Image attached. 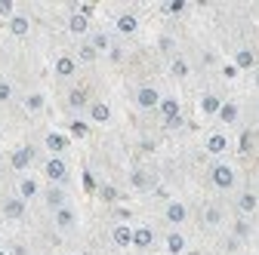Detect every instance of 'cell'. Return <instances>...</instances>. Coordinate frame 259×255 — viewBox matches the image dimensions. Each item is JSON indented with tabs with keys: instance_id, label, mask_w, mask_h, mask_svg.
I'll return each instance as SVG.
<instances>
[{
	"instance_id": "2",
	"label": "cell",
	"mask_w": 259,
	"mask_h": 255,
	"mask_svg": "<svg viewBox=\"0 0 259 255\" xmlns=\"http://www.w3.org/2000/svg\"><path fill=\"white\" fill-rule=\"evenodd\" d=\"M44 172H47V178H50L53 184H62L65 178H68V163H65L62 157H50L47 166H44Z\"/></svg>"
},
{
	"instance_id": "20",
	"label": "cell",
	"mask_w": 259,
	"mask_h": 255,
	"mask_svg": "<svg viewBox=\"0 0 259 255\" xmlns=\"http://www.w3.org/2000/svg\"><path fill=\"white\" fill-rule=\"evenodd\" d=\"M47 148H50L53 154H62L65 148H68V139L59 136V133H50V136H47Z\"/></svg>"
},
{
	"instance_id": "24",
	"label": "cell",
	"mask_w": 259,
	"mask_h": 255,
	"mask_svg": "<svg viewBox=\"0 0 259 255\" xmlns=\"http://www.w3.org/2000/svg\"><path fill=\"white\" fill-rule=\"evenodd\" d=\"M219 108H222L219 95H204V99H201V111L204 114H219Z\"/></svg>"
},
{
	"instance_id": "31",
	"label": "cell",
	"mask_w": 259,
	"mask_h": 255,
	"mask_svg": "<svg viewBox=\"0 0 259 255\" xmlns=\"http://www.w3.org/2000/svg\"><path fill=\"white\" fill-rule=\"evenodd\" d=\"M148 184H151V178H148L145 172H133V187L142 190V187H148Z\"/></svg>"
},
{
	"instance_id": "27",
	"label": "cell",
	"mask_w": 259,
	"mask_h": 255,
	"mask_svg": "<svg viewBox=\"0 0 259 255\" xmlns=\"http://www.w3.org/2000/svg\"><path fill=\"white\" fill-rule=\"evenodd\" d=\"M25 108H28V111H40V108H44V95H40V92H31L28 99H25Z\"/></svg>"
},
{
	"instance_id": "25",
	"label": "cell",
	"mask_w": 259,
	"mask_h": 255,
	"mask_svg": "<svg viewBox=\"0 0 259 255\" xmlns=\"http://www.w3.org/2000/svg\"><path fill=\"white\" fill-rule=\"evenodd\" d=\"M204 221H207L210 228H216L219 221H222V209H219V206H207V209H204Z\"/></svg>"
},
{
	"instance_id": "26",
	"label": "cell",
	"mask_w": 259,
	"mask_h": 255,
	"mask_svg": "<svg viewBox=\"0 0 259 255\" xmlns=\"http://www.w3.org/2000/svg\"><path fill=\"white\" fill-rule=\"evenodd\" d=\"M170 74H173V77H188V61H185V58H173Z\"/></svg>"
},
{
	"instance_id": "34",
	"label": "cell",
	"mask_w": 259,
	"mask_h": 255,
	"mask_svg": "<svg viewBox=\"0 0 259 255\" xmlns=\"http://www.w3.org/2000/svg\"><path fill=\"white\" fill-rule=\"evenodd\" d=\"M13 99V86L10 83H0V102H10Z\"/></svg>"
},
{
	"instance_id": "15",
	"label": "cell",
	"mask_w": 259,
	"mask_h": 255,
	"mask_svg": "<svg viewBox=\"0 0 259 255\" xmlns=\"http://www.w3.org/2000/svg\"><path fill=\"white\" fill-rule=\"evenodd\" d=\"M167 252H170V255H182V252H185V237H182L179 231L167 234Z\"/></svg>"
},
{
	"instance_id": "12",
	"label": "cell",
	"mask_w": 259,
	"mask_h": 255,
	"mask_svg": "<svg viewBox=\"0 0 259 255\" xmlns=\"http://www.w3.org/2000/svg\"><path fill=\"white\" fill-rule=\"evenodd\" d=\"M28 31H31V22H28V16H13L10 19V34H16V37H25L28 34Z\"/></svg>"
},
{
	"instance_id": "8",
	"label": "cell",
	"mask_w": 259,
	"mask_h": 255,
	"mask_svg": "<svg viewBox=\"0 0 259 255\" xmlns=\"http://www.w3.org/2000/svg\"><path fill=\"white\" fill-rule=\"evenodd\" d=\"M31 160H34V148H19V151L10 157L13 169H19V172H22V169H28V163H31Z\"/></svg>"
},
{
	"instance_id": "11",
	"label": "cell",
	"mask_w": 259,
	"mask_h": 255,
	"mask_svg": "<svg viewBox=\"0 0 259 255\" xmlns=\"http://www.w3.org/2000/svg\"><path fill=\"white\" fill-rule=\"evenodd\" d=\"M74 71H77V61H74L71 55H59V58H56V74H59V77H71Z\"/></svg>"
},
{
	"instance_id": "9",
	"label": "cell",
	"mask_w": 259,
	"mask_h": 255,
	"mask_svg": "<svg viewBox=\"0 0 259 255\" xmlns=\"http://www.w3.org/2000/svg\"><path fill=\"white\" fill-rule=\"evenodd\" d=\"M154 243V231L151 228H133V246L136 249H151Z\"/></svg>"
},
{
	"instance_id": "22",
	"label": "cell",
	"mask_w": 259,
	"mask_h": 255,
	"mask_svg": "<svg viewBox=\"0 0 259 255\" xmlns=\"http://www.w3.org/2000/svg\"><path fill=\"white\" fill-rule=\"evenodd\" d=\"M219 120H222V123H235V120H238V105H235V102H222Z\"/></svg>"
},
{
	"instance_id": "28",
	"label": "cell",
	"mask_w": 259,
	"mask_h": 255,
	"mask_svg": "<svg viewBox=\"0 0 259 255\" xmlns=\"http://www.w3.org/2000/svg\"><path fill=\"white\" fill-rule=\"evenodd\" d=\"M0 16H7V19L16 16V4H13V0H0Z\"/></svg>"
},
{
	"instance_id": "17",
	"label": "cell",
	"mask_w": 259,
	"mask_h": 255,
	"mask_svg": "<svg viewBox=\"0 0 259 255\" xmlns=\"http://www.w3.org/2000/svg\"><path fill=\"white\" fill-rule=\"evenodd\" d=\"M256 65V55H253V49H238L235 52V68H253Z\"/></svg>"
},
{
	"instance_id": "23",
	"label": "cell",
	"mask_w": 259,
	"mask_h": 255,
	"mask_svg": "<svg viewBox=\"0 0 259 255\" xmlns=\"http://www.w3.org/2000/svg\"><path fill=\"white\" fill-rule=\"evenodd\" d=\"M47 206H53V209H62L65 206V190L62 187H50L47 190Z\"/></svg>"
},
{
	"instance_id": "1",
	"label": "cell",
	"mask_w": 259,
	"mask_h": 255,
	"mask_svg": "<svg viewBox=\"0 0 259 255\" xmlns=\"http://www.w3.org/2000/svg\"><path fill=\"white\" fill-rule=\"evenodd\" d=\"M210 181H213L219 190H229V187H235V169L225 166V163H216V166L210 169Z\"/></svg>"
},
{
	"instance_id": "39",
	"label": "cell",
	"mask_w": 259,
	"mask_h": 255,
	"mask_svg": "<svg viewBox=\"0 0 259 255\" xmlns=\"http://www.w3.org/2000/svg\"><path fill=\"white\" fill-rule=\"evenodd\" d=\"M256 86H259V74H256Z\"/></svg>"
},
{
	"instance_id": "6",
	"label": "cell",
	"mask_w": 259,
	"mask_h": 255,
	"mask_svg": "<svg viewBox=\"0 0 259 255\" xmlns=\"http://www.w3.org/2000/svg\"><path fill=\"white\" fill-rule=\"evenodd\" d=\"M111 240H114V246H120V249L133 246V228H130V225H114Z\"/></svg>"
},
{
	"instance_id": "5",
	"label": "cell",
	"mask_w": 259,
	"mask_h": 255,
	"mask_svg": "<svg viewBox=\"0 0 259 255\" xmlns=\"http://www.w3.org/2000/svg\"><path fill=\"white\" fill-rule=\"evenodd\" d=\"M74 225H77V215H74V209H71V206L56 209V228H59V231H71Z\"/></svg>"
},
{
	"instance_id": "30",
	"label": "cell",
	"mask_w": 259,
	"mask_h": 255,
	"mask_svg": "<svg viewBox=\"0 0 259 255\" xmlns=\"http://www.w3.org/2000/svg\"><path fill=\"white\" fill-rule=\"evenodd\" d=\"M71 133H74V136H77V139H83V136H87V133H90V126H87V123H83V120H74V123H71Z\"/></svg>"
},
{
	"instance_id": "33",
	"label": "cell",
	"mask_w": 259,
	"mask_h": 255,
	"mask_svg": "<svg viewBox=\"0 0 259 255\" xmlns=\"http://www.w3.org/2000/svg\"><path fill=\"white\" fill-rule=\"evenodd\" d=\"M68 102H71V108H80V105H83L87 99H83V92H80V89H74V92L68 95Z\"/></svg>"
},
{
	"instance_id": "32",
	"label": "cell",
	"mask_w": 259,
	"mask_h": 255,
	"mask_svg": "<svg viewBox=\"0 0 259 255\" xmlns=\"http://www.w3.org/2000/svg\"><path fill=\"white\" fill-rule=\"evenodd\" d=\"M77 55H80L83 61H96V55H99V52H96V49L87 43V46H80V52H77Z\"/></svg>"
},
{
	"instance_id": "36",
	"label": "cell",
	"mask_w": 259,
	"mask_h": 255,
	"mask_svg": "<svg viewBox=\"0 0 259 255\" xmlns=\"http://www.w3.org/2000/svg\"><path fill=\"white\" fill-rule=\"evenodd\" d=\"M235 234H238V237H247V234H250V225H247V221H238V225H235Z\"/></svg>"
},
{
	"instance_id": "7",
	"label": "cell",
	"mask_w": 259,
	"mask_h": 255,
	"mask_svg": "<svg viewBox=\"0 0 259 255\" xmlns=\"http://www.w3.org/2000/svg\"><path fill=\"white\" fill-rule=\"evenodd\" d=\"M114 28L120 31V34H136V31H139V19L133 13H123V16H117Z\"/></svg>"
},
{
	"instance_id": "38",
	"label": "cell",
	"mask_w": 259,
	"mask_h": 255,
	"mask_svg": "<svg viewBox=\"0 0 259 255\" xmlns=\"http://www.w3.org/2000/svg\"><path fill=\"white\" fill-rule=\"evenodd\" d=\"M120 58H123V52H120V49L114 46V49H111V61H120Z\"/></svg>"
},
{
	"instance_id": "3",
	"label": "cell",
	"mask_w": 259,
	"mask_h": 255,
	"mask_svg": "<svg viewBox=\"0 0 259 255\" xmlns=\"http://www.w3.org/2000/svg\"><path fill=\"white\" fill-rule=\"evenodd\" d=\"M136 105H139V108H145V111L157 108V105H160V92H157L154 86H142V89L136 92Z\"/></svg>"
},
{
	"instance_id": "29",
	"label": "cell",
	"mask_w": 259,
	"mask_h": 255,
	"mask_svg": "<svg viewBox=\"0 0 259 255\" xmlns=\"http://www.w3.org/2000/svg\"><path fill=\"white\" fill-rule=\"evenodd\" d=\"M90 46H93V49H96V52H102V49H108V37H105V34H96V37H93V43H90Z\"/></svg>"
},
{
	"instance_id": "16",
	"label": "cell",
	"mask_w": 259,
	"mask_h": 255,
	"mask_svg": "<svg viewBox=\"0 0 259 255\" xmlns=\"http://www.w3.org/2000/svg\"><path fill=\"white\" fill-rule=\"evenodd\" d=\"M225 148H229V139H225L222 133H213V136H207V151H210V154H222Z\"/></svg>"
},
{
	"instance_id": "37",
	"label": "cell",
	"mask_w": 259,
	"mask_h": 255,
	"mask_svg": "<svg viewBox=\"0 0 259 255\" xmlns=\"http://www.w3.org/2000/svg\"><path fill=\"white\" fill-rule=\"evenodd\" d=\"M164 123H167V130H179V126H182V114L173 117V120H164Z\"/></svg>"
},
{
	"instance_id": "13",
	"label": "cell",
	"mask_w": 259,
	"mask_h": 255,
	"mask_svg": "<svg viewBox=\"0 0 259 255\" xmlns=\"http://www.w3.org/2000/svg\"><path fill=\"white\" fill-rule=\"evenodd\" d=\"M4 215H7V218H22V215H25V200H22V197H10V200L4 203Z\"/></svg>"
},
{
	"instance_id": "18",
	"label": "cell",
	"mask_w": 259,
	"mask_h": 255,
	"mask_svg": "<svg viewBox=\"0 0 259 255\" xmlns=\"http://www.w3.org/2000/svg\"><path fill=\"white\" fill-rule=\"evenodd\" d=\"M19 197H22V200L37 197V181H34V178H22V181H19Z\"/></svg>"
},
{
	"instance_id": "19",
	"label": "cell",
	"mask_w": 259,
	"mask_h": 255,
	"mask_svg": "<svg viewBox=\"0 0 259 255\" xmlns=\"http://www.w3.org/2000/svg\"><path fill=\"white\" fill-rule=\"evenodd\" d=\"M160 114H164V120H173V117H179V102L176 99H160Z\"/></svg>"
},
{
	"instance_id": "40",
	"label": "cell",
	"mask_w": 259,
	"mask_h": 255,
	"mask_svg": "<svg viewBox=\"0 0 259 255\" xmlns=\"http://www.w3.org/2000/svg\"><path fill=\"white\" fill-rule=\"evenodd\" d=\"M0 255H7V252H4V249H0Z\"/></svg>"
},
{
	"instance_id": "35",
	"label": "cell",
	"mask_w": 259,
	"mask_h": 255,
	"mask_svg": "<svg viewBox=\"0 0 259 255\" xmlns=\"http://www.w3.org/2000/svg\"><path fill=\"white\" fill-rule=\"evenodd\" d=\"M182 10H185V0H173V4L164 7V13H182Z\"/></svg>"
},
{
	"instance_id": "21",
	"label": "cell",
	"mask_w": 259,
	"mask_h": 255,
	"mask_svg": "<svg viewBox=\"0 0 259 255\" xmlns=\"http://www.w3.org/2000/svg\"><path fill=\"white\" fill-rule=\"evenodd\" d=\"M256 206H259V197L253 194V190H247V194L238 197V209H241V212H253Z\"/></svg>"
},
{
	"instance_id": "10",
	"label": "cell",
	"mask_w": 259,
	"mask_h": 255,
	"mask_svg": "<svg viewBox=\"0 0 259 255\" xmlns=\"http://www.w3.org/2000/svg\"><path fill=\"white\" fill-rule=\"evenodd\" d=\"M90 120H93V123H108V120H111V108H108L105 102H93V105H90Z\"/></svg>"
},
{
	"instance_id": "4",
	"label": "cell",
	"mask_w": 259,
	"mask_h": 255,
	"mask_svg": "<svg viewBox=\"0 0 259 255\" xmlns=\"http://www.w3.org/2000/svg\"><path fill=\"white\" fill-rule=\"evenodd\" d=\"M164 218L170 221V225H182V221L188 218V209H185V203H176V200H170V203H167V209H164Z\"/></svg>"
},
{
	"instance_id": "14",
	"label": "cell",
	"mask_w": 259,
	"mask_h": 255,
	"mask_svg": "<svg viewBox=\"0 0 259 255\" xmlns=\"http://www.w3.org/2000/svg\"><path fill=\"white\" fill-rule=\"evenodd\" d=\"M68 31H71V34H87V31H90V19L80 16V13H71V19H68Z\"/></svg>"
}]
</instances>
